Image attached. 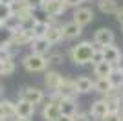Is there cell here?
<instances>
[{
    "label": "cell",
    "instance_id": "cell-5",
    "mask_svg": "<svg viewBox=\"0 0 123 121\" xmlns=\"http://www.w3.org/2000/svg\"><path fill=\"white\" fill-rule=\"evenodd\" d=\"M99 51H101L103 60H105V62L112 64L114 68H116V66H121L123 55H121V51H119L118 46H114V44H110V46H103V48H99Z\"/></svg>",
    "mask_w": 123,
    "mask_h": 121
},
{
    "label": "cell",
    "instance_id": "cell-37",
    "mask_svg": "<svg viewBox=\"0 0 123 121\" xmlns=\"http://www.w3.org/2000/svg\"><path fill=\"white\" fill-rule=\"evenodd\" d=\"M101 121H123V117L119 116V114H116V116H114V114H108V116L105 117V119H101Z\"/></svg>",
    "mask_w": 123,
    "mask_h": 121
},
{
    "label": "cell",
    "instance_id": "cell-20",
    "mask_svg": "<svg viewBox=\"0 0 123 121\" xmlns=\"http://www.w3.org/2000/svg\"><path fill=\"white\" fill-rule=\"evenodd\" d=\"M94 90L107 97V96H110V94L114 92V88H112V85L108 83V79H96L94 81Z\"/></svg>",
    "mask_w": 123,
    "mask_h": 121
},
{
    "label": "cell",
    "instance_id": "cell-31",
    "mask_svg": "<svg viewBox=\"0 0 123 121\" xmlns=\"http://www.w3.org/2000/svg\"><path fill=\"white\" fill-rule=\"evenodd\" d=\"M11 44V33L4 28H0V46H7Z\"/></svg>",
    "mask_w": 123,
    "mask_h": 121
},
{
    "label": "cell",
    "instance_id": "cell-14",
    "mask_svg": "<svg viewBox=\"0 0 123 121\" xmlns=\"http://www.w3.org/2000/svg\"><path fill=\"white\" fill-rule=\"evenodd\" d=\"M44 39L48 40V44H50V46L59 44V42L62 40V26L51 22L50 28H48V31H46V35H44Z\"/></svg>",
    "mask_w": 123,
    "mask_h": 121
},
{
    "label": "cell",
    "instance_id": "cell-28",
    "mask_svg": "<svg viewBox=\"0 0 123 121\" xmlns=\"http://www.w3.org/2000/svg\"><path fill=\"white\" fill-rule=\"evenodd\" d=\"M37 17L35 15H31V17H28V18H24L20 22V30H24V31H31L33 28H35V24H37Z\"/></svg>",
    "mask_w": 123,
    "mask_h": 121
},
{
    "label": "cell",
    "instance_id": "cell-46",
    "mask_svg": "<svg viewBox=\"0 0 123 121\" xmlns=\"http://www.w3.org/2000/svg\"><path fill=\"white\" fill-rule=\"evenodd\" d=\"M0 121H4V119H0Z\"/></svg>",
    "mask_w": 123,
    "mask_h": 121
},
{
    "label": "cell",
    "instance_id": "cell-33",
    "mask_svg": "<svg viewBox=\"0 0 123 121\" xmlns=\"http://www.w3.org/2000/svg\"><path fill=\"white\" fill-rule=\"evenodd\" d=\"M42 2H44V0H24V4L28 6V7H30L31 11L39 9V7H41V6H42Z\"/></svg>",
    "mask_w": 123,
    "mask_h": 121
},
{
    "label": "cell",
    "instance_id": "cell-23",
    "mask_svg": "<svg viewBox=\"0 0 123 121\" xmlns=\"http://www.w3.org/2000/svg\"><path fill=\"white\" fill-rule=\"evenodd\" d=\"M51 22H48V20H37L35 28L31 30V35H33V39H42V37L46 35L48 28H50Z\"/></svg>",
    "mask_w": 123,
    "mask_h": 121
},
{
    "label": "cell",
    "instance_id": "cell-26",
    "mask_svg": "<svg viewBox=\"0 0 123 121\" xmlns=\"http://www.w3.org/2000/svg\"><path fill=\"white\" fill-rule=\"evenodd\" d=\"M9 9H11V15H15V17L22 15V13H26V11H31L30 7L24 4V0H13V2L9 4Z\"/></svg>",
    "mask_w": 123,
    "mask_h": 121
},
{
    "label": "cell",
    "instance_id": "cell-45",
    "mask_svg": "<svg viewBox=\"0 0 123 121\" xmlns=\"http://www.w3.org/2000/svg\"><path fill=\"white\" fill-rule=\"evenodd\" d=\"M121 31H123V24H121Z\"/></svg>",
    "mask_w": 123,
    "mask_h": 121
},
{
    "label": "cell",
    "instance_id": "cell-18",
    "mask_svg": "<svg viewBox=\"0 0 123 121\" xmlns=\"http://www.w3.org/2000/svg\"><path fill=\"white\" fill-rule=\"evenodd\" d=\"M59 108H61V116H66V117H74L77 114L75 99H61L59 101Z\"/></svg>",
    "mask_w": 123,
    "mask_h": 121
},
{
    "label": "cell",
    "instance_id": "cell-1",
    "mask_svg": "<svg viewBox=\"0 0 123 121\" xmlns=\"http://www.w3.org/2000/svg\"><path fill=\"white\" fill-rule=\"evenodd\" d=\"M98 50V46L90 42V40H83L79 44L72 46V50H70V59L75 62V64L83 66V64H88V62H92V57Z\"/></svg>",
    "mask_w": 123,
    "mask_h": 121
},
{
    "label": "cell",
    "instance_id": "cell-32",
    "mask_svg": "<svg viewBox=\"0 0 123 121\" xmlns=\"http://www.w3.org/2000/svg\"><path fill=\"white\" fill-rule=\"evenodd\" d=\"M11 17V9H9V6H6V4H0V22H4L6 18H9Z\"/></svg>",
    "mask_w": 123,
    "mask_h": 121
},
{
    "label": "cell",
    "instance_id": "cell-21",
    "mask_svg": "<svg viewBox=\"0 0 123 121\" xmlns=\"http://www.w3.org/2000/svg\"><path fill=\"white\" fill-rule=\"evenodd\" d=\"M98 6H99V11L105 15H116V11L119 7L116 0H99Z\"/></svg>",
    "mask_w": 123,
    "mask_h": 121
},
{
    "label": "cell",
    "instance_id": "cell-8",
    "mask_svg": "<svg viewBox=\"0 0 123 121\" xmlns=\"http://www.w3.org/2000/svg\"><path fill=\"white\" fill-rule=\"evenodd\" d=\"M42 119L44 121H55L57 117L61 116V108H59V101L55 99H48L46 105L42 106Z\"/></svg>",
    "mask_w": 123,
    "mask_h": 121
},
{
    "label": "cell",
    "instance_id": "cell-10",
    "mask_svg": "<svg viewBox=\"0 0 123 121\" xmlns=\"http://www.w3.org/2000/svg\"><path fill=\"white\" fill-rule=\"evenodd\" d=\"M88 116L92 117V121H101L108 116V110H107V101L105 99H98L94 101L92 106H90V114Z\"/></svg>",
    "mask_w": 123,
    "mask_h": 121
},
{
    "label": "cell",
    "instance_id": "cell-13",
    "mask_svg": "<svg viewBox=\"0 0 123 121\" xmlns=\"http://www.w3.org/2000/svg\"><path fill=\"white\" fill-rule=\"evenodd\" d=\"M33 114H35V106L31 105V103H28V101H22V99H18V101L15 103V116H17V117L30 119Z\"/></svg>",
    "mask_w": 123,
    "mask_h": 121
},
{
    "label": "cell",
    "instance_id": "cell-16",
    "mask_svg": "<svg viewBox=\"0 0 123 121\" xmlns=\"http://www.w3.org/2000/svg\"><path fill=\"white\" fill-rule=\"evenodd\" d=\"M81 33H83V28H81V26H77L75 22H72V20L62 26V39H66V40L77 39Z\"/></svg>",
    "mask_w": 123,
    "mask_h": 121
},
{
    "label": "cell",
    "instance_id": "cell-27",
    "mask_svg": "<svg viewBox=\"0 0 123 121\" xmlns=\"http://www.w3.org/2000/svg\"><path fill=\"white\" fill-rule=\"evenodd\" d=\"M13 53H15V48L11 44L7 46H0V62H6V60L13 59Z\"/></svg>",
    "mask_w": 123,
    "mask_h": 121
},
{
    "label": "cell",
    "instance_id": "cell-30",
    "mask_svg": "<svg viewBox=\"0 0 123 121\" xmlns=\"http://www.w3.org/2000/svg\"><path fill=\"white\" fill-rule=\"evenodd\" d=\"M15 60H6V62H2V75H13V72H15Z\"/></svg>",
    "mask_w": 123,
    "mask_h": 121
},
{
    "label": "cell",
    "instance_id": "cell-36",
    "mask_svg": "<svg viewBox=\"0 0 123 121\" xmlns=\"http://www.w3.org/2000/svg\"><path fill=\"white\" fill-rule=\"evenodd\" d=\"M101 60H103V55H101V51H99V48H98L96 53H94V57H92V66L98 64V62H101Z\"/></svg>",
    "mask_w": 123,
    "mask_h": 121
},
{
    "label": "cell",
    "instance_id": "cell-42",
    "mask_svg": "<svg viewBox=\"0 0 123 121\" xmlns=\"http://www.w3.org/2000/svg\"><path fill=\"white\" fill-rule=\"evenodd\" d=\"M2 96H4V86L0 85V97H2Z\"/></svg>",
    "mask_w": 123,
    "mask_h": 121
},
{
    "label": "cell",
    "instance_id": "cell-34",
    "mask_svg": "<svg viewBox=\"0 0 123 121\" xmlns=\"http://www.w3.org/2000/svg\"><path fill=\"white\" fill-rule=\"evenodd\" d=\"M72 121H92V117L88 116V114H85V112H79V110H77V114L72 117Z\"/></svg>",
    "mask_w": 123,
    "mask_h": 121
},
{
    "label": "cell",
    "instance_id": "cell-25",
    "mask_svg": "<svg viewBox=\"0 0 123 121\" xmlns=\"http://www.w3.org/2000/svg\"><path fill=\"white\" fill-rule=\"evenodd\" d=\"M2 28H4V30H7L9 33H15V31L20 30V20H18V17L11 15L9 18H6L4 22H2Z\"/></svg>",
    "mask_w": 123,
    "mask_h": 121
},
{
    "label": "cell",
    "instance_id": "cell-35",
    "mask_svg": "<svg viewBox=\"0 0 123 121\" xmlns=\"http://www.w3.org/2000/svg\"><path fill=\"white\" fill-rule=\"evenodd\" d=\"M62 4H64V7H81L83 0H62Z\"/></svg>",
    "mask_w": 123,
    "mask_h": 121
},
{
    "label": "cell",
    "instance_id": "cell-11",
    "mask_svg": "<svg viewBox=\"0 0 123 121\" xmlns=\"http://www.w3.org/2000/svg\"><path fill=\"white\" fill-rule=\"evenodd\" d=\"M55 94L61 97V99H75L77 92H75V86H74V79L64 77L62 83H61V86H59V90H57Z\"/></svg>",
    "mask_w": 123,
    "mask_h": 121
},
{
    "label": "cell",
    "instance_id": "cell-39",
    "mask_svg": "<svg viewBox=\"0 0 123 121\" xmlns=\"http://www.w3.org/2000/svg\"><path fill=\"white\" fill-rule=\"evenodd\" d=\"M116 92H118V96H119V99H123V85L119 86V88H116Z\"/></svg>",
    "mask_w": 123,
    "mask_h": 121
},
{
    "label": "cell",
    "instance_id": "cell-47",
    "mask_svg": "<svg viewBox=\"0 0 123 121\" xmlns=\"http://www.w3.org/2000/svg\"><path fill=\"white\" fill-rule=\"evenodd\" d=\"M83 2H85V0H83Z\"/></svg>",
    "mask_w": 123,
    "mask_h": 121
},
{
    "label": "cell",
    "instance_id": "cell-15",
    "mask_svg": "<svg viewBox=\"0 0 123 121\" xmlns=\"http://www.w3.org/2000/svg\"><path fill=\"white\" fill-rule=\"evenodd\" d=\"M74 86H75L77 94H88V92L94 90V81L86 75H81L77 79H74Z\"/></svg>",
    "mask_w": 123,
    "mask_h": 121
},
{
    "label": "cell",
    "instance_id": "cell-7",
    "mask_svg": "<svg viewBox=\"0 0 123 121\" xmlns=\"http://www.w3.org/2000/svg\"><path fill=\"white\" fill-rule=\"evenodd\" d=\"M92 20H94V9L92 7H77V9L74 11L72 22H75V24L81 26V28L88 26Z\"/></svg>",
    "mask_w": 123,
    "mask_h": 121
},
{
    "label": "cell",
    "instance_id": "cell-43",
    "mask_svg": "<svg viewBox=\"0 0 123 121\" xmlns=\"http://www.w3.org/2000/svg\"><path fill=\"white\" fill-rule=\"evenodd\" d=\"M15 121H31V119H24V117H17Z\"/></svg>",
    "mask_w": 123,
    "mask_h": 121
},
{
    "label": "cell",
    "instance_id": "cell-9",
    "mask_svg": "<svg viewBox=\"0 0 123 121\" xmlns=\"http://www.w3.org/2000/svg\"><path fill=\"white\" fill-rule=\"evenodd\" d=\"M62 79H64V75H61V73L55 72V70H48L46 73H44V85H46V88L51 94H55V92L59 90Z\"/></svg>",
    "mask_w": 123,
    "mask_h": 121
},
{
    "label": "cell",
    "instance_id": "cell-41",
    "mask_svg": "<svg viewBox=\"0 0 123 121\" xmlns=\"http://www.w3.org/2000/svg\"><path fill=\"white\" fill-rule=\"evenodd\" d=\"M13 0H0V4H6V6H9Z\"/></svg>",
    "mask_w": 123,
    "mask_h": 121
},
{
    "label": "cell",
    "instance_id": "cell-49",
    "mask_svg": "<svg viewBox=\"0 0 123 121\" xmlns=\"http://www.w3.org/2000/svg\"><path fill=\"white\" fill-rule=\"evenodd\" d=\"M121 117H123V116H121Z\"/></svg>",
    "mask_w": 123,
    "mask_h": 121
},
{
    "label": "cell",
    "instance_id": "cell-6",
    "mask_svg": "<svg viewBox=\"0 0 123 121\" xmlns=\"http://www.w3.org/2000/svg\"><path fill=\"white\" fill-rule=\"evenodd\" d=\"M114 40H116V35H114V31L110 28H99L94 33V44L98 46V48L110 46V44H114Z\"/></svg>",
    "mask_w": 123,
    "mask_h": 121
},
{
    "label": "cell",
    "instance_id": "cell-4",
    "mask_svg": "<svg viewBox=\"0 0 123 121\" xmlns=\"http://www.w3.org/2000/svg\"><path fill=\"white\" fill-rule=\"evenodd\" d=\"M39 9L46 17H50V18H57V17H61L66 11V7H64V4H62L61 0H44Z\"/></svg>",
    "mask_w": 123,
    "mask_h": 121
},
{
    "label": "cell",
    "instance_id": "cell-19",
    "mask_svg": "<svg viewBox=\"0 0 123 121\" xmlns=\"http://www.w3.org/2000/svg\"><path fill=\"white\" fill-rule=\"evenodd\" d=\"M112 70H114V66L105 62V60L94 64V75H98V79H107V77L112 73Z\"/></svg>",
    "mask_w": 123,
    "mask_h": 121
},
{
    "label": "cell",
    "instance_id": "cell-29",
    "mask_svg": "<svg viewBox=\"0 0 123 121\" xmlns=\"http://www.w3.org/2000/svg\"><path fill=\"white\" fill-rule=\"evenodd\" d=\"M48 59V66H59V64H62V60H64V55L62 53H59V51H55V53H50V55L46 57Z\"/></svg>",
    "mask_w": 123,
    "mask_h": 121
},
{
    "label": "cell",
    "instance_id": "cell-17",
    "mask_svg": "<svg viewBox=\"0 0 123 121\" xmlns=\"http://www.w3.org/2000/svg\"><path fill=\"white\" fill-rule=\"evenodd\" d=\"M30 48H31V53H35V55H44V57H46V53L50 51L51 46L48 44V40L42 37V39H33V40H31V44H30Z\"/></svg>",
    "mask_w": 123,
    "mask_h": 121
},
{
    "label": "cell",
    "instance_id": "cell-44",
    "mask_svg": "<svg viewBox=\"0 0 123 121\" xmlns=\"http://www.w3.org/2000/svg\"><path fill=\"white\" fill-rule=\"evenodd\" d=\"M0 119H2V108H0Z\"/></svg>",
    "mask_w": 123,
    "mask_h": 121
},
{
    "label": "cell",
    "instance_id": "cell-48",
    "mask_svg": "<svg viewBox=\"0 0 123 121\" xmlns=\"http://www.w3.org/2000/svg\"><path fill=\"white\" fill-rule=\"evenodd\" d=\"M61 2H62V0H61Z\"/></svg>",
    "mask_w": 123,
    "mask_h": 121
},
{
    "label": "cell",
    "instance_id": "cell-22",
    "mask_svg": "<svg viewBox=\"0 0 123 121\" xmlns=\"http://www.w3.org/2000/svg\"><path fill=\"white\" fill-rule=\"evenodd\" d=\"M107 79H108V83L112 85L114 90H116V88H119V86L123 85V68H121V66H116V68L112 70V73H110Z\"/></svg>",
    "mask_w": 123,
    "mask_h": 121
},
{
    "label": "cell",
    "instance_id": "cell-24",
    "mask_svg": "<svg viewBox=\"0 0 123 121\" xmlns=\"http://www.w3.org/2000/svg\"><path fill=\"white\" fill-rule=\"evenodd\" d=\"M0 108H2V117H17L15 116V103L9 99H4L0 101Z\"/></svg>",
    "mask_w": 123,
    "mask_h": 121
},
{
    "label": "cell",
    "instance_id": "cell-12",
    "mask_svg": "<svg viewBox=\"0 0 123 121\" xmlns=\"http://www.w3.org/2000/svg\"><path fill=\"white\" fill-rule=\"evenodd\" d=\"M31 40H33V35L31 31H24L18 30L15 33H11V46L13 48H20V46H30Z\"/></svg>",
    "mask_w": 123,
    "mask_h": 121
},
{
    "label": "cell",
    "instance_id": "cell-2",
    "mask_svg": "<svg viewBox=\"0 0 123 121\" xmlns=\"http://www.w3.org/2000/svg\"><path fill=\"white\" fill-rule=\"evenodd\" d=\"M22 66H24L28 72L35 73V72H44L48 66V59L44 55H35V53H30L22 59Z\"/></svg>",
    "mask_w": 123,
    "mask_h": 121
},
{
    "label": "cell",
    "instance_id": "cell-38",
    "mask_svg": "<svg viewBox=\"0 0 123 121\" xmlns=\"http://www.w3.org/2000/svg\"><path fill=\"white\" fill-rule=\"evenodd\" d=\"M116 20H118L119 24H123V6H119L118 11H116Z\"/></svg>",
    "mask_w": 123,
    "mask_h": 121
},
{
    "label": "cell",
    "instance_id": "cell-3",
    "mask_svg": "<svg viewBox=\"0 0 123 121\" xmlns=\"http://www.w3.org/2000/svg\"><path fill=\"white\" fill-rule=\"evenodd\" d=\"M18 99L22 101H28L31 105H41L42 101H44V92L41 88H37V86H24L20 92H18Z\"/></svg>",
    "mask_w": 123,
    "mask_h": 121
},
{
    "label": "cell",
    "instance_id": "cell-40",
    "mask_svg": "<svg viewBox=\"0 0 123 121\" xmlns=\"http://www.w3.org/2000/svg\"><path fill=\"white\" fill-rule=\"evenodd\" d=\"M55 121H72V117H66V116H59Z\"/></svg>",
    "mask_w": 123,
    "mask_h": 121
}]
</instances>
